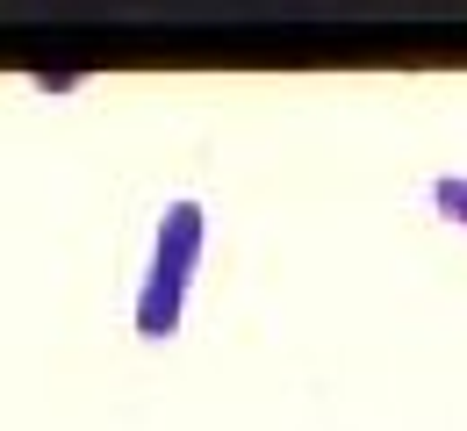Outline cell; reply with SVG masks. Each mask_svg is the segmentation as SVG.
<instances>
[{"label":"cell","instance_id":"obj_1","mask_svg":"<svg viewBox=\"0 0 467 431\" xmlns=\"http://www.w3.org/2000/svg\"><path fill=\"white\" fill-rule=\"evenodd\" d=\"M202 251H209V209L194 194H173L159 209V231H151V259H144V281H137V338L144 345H166L187 316V295H194V273H202Z\"/></svg>","mask_w":467,"mask_h":431},{"label":"cell","instance_id":"obj_3","mask_svg":"<svg viewBox=\"0 0 467 431\" xmlns=\"http://www.w3.org/2000/svg\"><path fill=\"white\" fill-rule=\"evenodd\" d=\"M29 87H36V94H79V87H87V72H29Z\"/></svg>","mask_w":467,"mask_h":431},{"label":"cell","instance_id":"obj_2","mask_svg":"<svg viewBox=\"0 0 467 431\" xmlns=\"http://www.w3.org/2000/svg\"><path fill=\"white\" fill-rule=\"evenodd\" d=\"M424 194H431V216H439V223H461L467 231V173H439Z\"/></svg>","mask_w":467,"mask_h":431}]
</instances>
